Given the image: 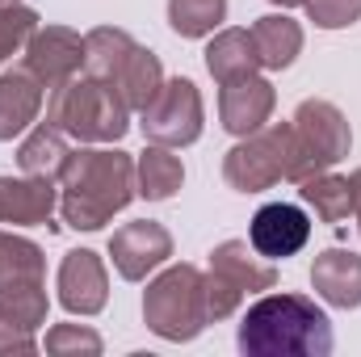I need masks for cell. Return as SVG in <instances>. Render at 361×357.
<instances>
[{"instance_id":"20","label":"cell","mask_w":361,"mask_h":357,"mask_svg":"<svg viewBox=\"0 0 361 357\" xmlns=\"http://www.w3.org/2000/svg\"><path fill=\"white\" fill-rule=\"evenodd\" d=\"M261 68V55H257V42H252V30H214V38L206 42V72L227 85V80H240V76H252Z\"/></svg>"},{"instance_id":"15","label":"cell","mask_w":361,"mask_h":357,"mask_svg":"<svg viewBox=\"0 0 361 357\" xmlns=\"http://www.w3.org/2000/svg\"><path fill=\"white\" fill-rule=\"evenodd\" d=\"M47 311H51L47 290L0 294V357L34 353L38 349V328L47 324Z\"/></svg>"},{"instance_id":"27","label":"cell","mask_w":361,"mask_h":357,"mask_svg":"<svg viewBox=\"0 0 361 357\" xmlns=\"http://www.w3.org/2000/svg\"><path fill=\"white\" fill-rule=\"evenodd\" d=\"M34 30H38V13H34L30 4L4 8V13H0V63L13 59L17 51H25V42L34 38Z\"/></svg>"},{"instance_id":"9","label":"cell","mask_w":361,"mask_h":357,"mask_svg":"<svg viewBox=\"0 0 361 357\" xmlns=\"http://www.w3.org/2000/svg\"><path fill=\"white\" fill-rule=\"evenodd\" d=\"M109 257H114V269L122 282H147V273H156L173 257V231L156 219L122 223L109 236Z\"/></svg>"},{"instance_id":"1","label":"cell","mask_w":361,"mask_h":357,"mask_svg":"<svg viewBox=\"0 0 361 357\" xmlns=\"http://www.w3.org/2000/svg\"><path fill=\"white\" fill-rule=\"evenodd\" d=\"M235 345L244 357H328L336 337L328 311L315 298L273 290L244 311Z\"/></svg>"},{"instance_id":"29","label":"cell","mask_w":361,"mask_h":357,"mask_svg":"<svg viewBox=\"0 0 361 357\" xmlns=\"http://www.w3.org/2000/svg\"><path fill=\"white\" fill-rule=\"evenodd\" d=\"M307 17L319 30H349L361 21V0H307Z\"/></svg>"},{"instance_id":"8","label":"cell","mask_w":361,"mask_h":357,"mask_svg":"<svg viewBox=\"0 0 361 357\" xmlns=\"http://www.w3.org/2000/svg\"><path fill=\"white\" fill-rule=\"evenodd\" d=\"M202 122H206L202 92H197V85L189 76L164 80V89L156 92V101L139 114L143 139L147 143H160V147H173V152L202 139Z\"/></svg>"},{"instance_id":"21","label":"cell","mask_w":361,"mask_h":357,"mask_svg":"<svg viewBox=\"0 0 361 357\" xmlns=\"http://www.w3.org/2000/svg\"><path fill=\"white\" fill-rule=\"evenodd\" d=\"M252 42H257L261 68L281 72L302 55V25L286 13H265V17L252 21Z\"/></svg>"},{"instance_id":"24","label":"cell","mask_w":361,"mask_h":357,"mask_svg":"<svg viewBox=\"0 0 361 357\" xmlns=\"http://www.w3.org/2000/svg\"><path fill=\"white\" fill-rule=\"evenodd\" d=\"M298 198L324 219V223H345L353 214V185L349 177L324 169V173H311L307 181H298Z\"/></svg>"},{"instance_id":"31","label":"cell","mask_w":361,"mask_h":357,"mask_svg":"<svg viewBox=\"0 0 361 357\" xmlns=\"http://www.w3.org/2000/svg\"><path fill=\"white\" fill-rule=\"evenodd\" d=\"M269 4H277V8H298V4H307V0H269Z\"/></svg>"},{"instance_id":"5","label":"cell","mask_w":361,"mask_h":357,"mask_svg":"<svg viewBox=\"0 0 361 357\" xmlns=\"http://www.w3.org/2000/svg\"><path fill=\"white\" fill-rule=\"evenodd\" d=\"M223 181L235 193H265L277 181H298V143L290 122L261 126L257 135H244L223 156Z\"/></svg>"},{"instance_id":"2","label":"cell","mask_w":361,"mask_h":357,"mask_svg":"<svg viewBox=\"0 0 361 357\" xmlns=\"http://www.w3.org/2000/svg\"><path fill=\"white\" fill-rule=\"evenodd\" d=\"M135 198V156L118 147H80L59 173V214L76 231H101Z\"/></svg>"},{"instance_id":"30","label":"cell","mask_w":361,"mask_h":357,"mask_svg":"<svg viewBox=\"0 0 361 357\" xmlns=\"http://www.w3.org/2000/svg\"><path fill=\"white\" fill-rule=\"evenodd\" d=\"M349 185H353V214H357V231H361V169L349 173Z\"/></svg>"},{"instance_id":"28","label":"cell","mask_w":361,"mask_h":357,"mask_svg":"<svg viewBox=\"0 0 361 357\" xmlns=\"http://www.w3.org/2000/svg\"><path fill=\"white\" fill-rule=\"evenodd\" d=\"M105 349V341L85 328V324H55V328H47V353L55 357H68V353H101Z\"/></svg>"},{"instance_id":"4","label":"cell","mask_w":361,"mask_h":357,"mask_svg":"<svg viewBox=\"0 0 361 357\" xmlns=\"http://www.w3.org/2000/svg\"><path fill=\"white\" fill-rule=\"evenodd\" d=\"M143 324L160 337V341H197L210 324V307H206V273L189 261L169 265L156 273L143 290Z\"/></svg>"},{"instance_id":"13","label":"cell","mask_w":361,"mask_h":357,"mask_svg":"<svg viewBox=\"0 0 361 357\" xmlns=\"http://www.w3.org/2000/svg\"><path fill=\"white\" fill-rule=\"evenodd\" d=\"M55 286H59L63 311H72V315H101L109 303V273L92 248H72L59 265Z\"/></svg>"},{"instance_id":"12","label":"cell","mask_w":361,"mask_h":357,"mask_svg":"<svg viewBox=\"0 0 361 357\" xmlns=\"http://www.w3.org/2000/svg\"><path fill=\"white\" fill-rule=\"evenodd\" d=\"M273 105H277V89H273L265 76H257V72L219 85V122L235 139L257 135L261 126H269Z\"/></svg>"},{"instance_id":"22","label":"cell","mask_w":361,"mask_h":357,"mask_svg":"<svg viewBox=\"0 0 361 357\" xmlns=\"http://www.w3.org/2000/svg\"><path fill=\"white\" fill-rule=\"evenodd\" d=\"M68 156H72L68 135H63L59 126H51V122L30 126V135H25V139H21V147H17V164H21V173H25V177L59 181L63 164H68Z\"/></svg>"},{"instance_id":"25","label":"cell","mask_w":361,"mask_h":357,"mask_svg":"<svg viewBox=\"0 0 361 357\" xmlns=\"http://www.w3.org/2000/svg\"><path fill=\"white\" fill-rule=\"evenodd\" d=\"M130 47H135V38L126 30H118V25H97V30H89L85 34V72L109 85L114 68L130 55Z\"/></svg>"},{"instance_id":"7","label":"cell","mask_w":361,"mask_h":357,"mask_svg":"<svg viewBox=\"0 0 361 357\" xmlns=\"http://www.w3.org/2000/svg\"><path fill=\"white\" fill-rule=\"evenodd\" d=\"M290 126H294V143H298V181L341 164L349 156V147H353L349 118L324 97H307L294 109Z\"/></svg>"},{"instance_id":"6","label":"cell","mask_w":361,"mask_h":357,"mask_svg":"<svg viewBox=\"0 0 361 357\" xmlns=\"http://www.w3.org/2000/svg\"><path fill=\"white\" fill-rule=\"evenodd\" d=\"M277 286V265L265 261L248 240H223L210 253L206 269V307H210V324L231 320L252 294H265Z\"/></svg>"},{"instance_id":"3","label":"cell","mask_w":361,"mask_h":357,"mask_svg":"<svg viewBox=\"0 0 361 357\" xmlns=\"http://www.w3.org/2000/svg\"><path fill=\"white\" fill-rule=\"evenodd\" d=\"M47 122L76 143H118L130 131V109L114 92V85L80 72L55 92H47Z\"/></svg>"},{"instance_id":"11","label":"cell","mask_w":361,"mask_h":357,"mask_svg":"<svg viewBox=\"0 0 361 357\" xmlns=\"http://www.w3.org/2000/svg\"><path fill=\"white\" fill-rule=\"evenodd\" d=\"M307 240H311V219L294 202H265L248 223V244L265 261H286V257L302 253Z\"/></svg>"},{"instance_id":"10","label":"cell","mask_w":361,"mask_h":357,"mask_svg":"<svg viewBox=\"0 0 361 357\" xmlns=\"http://www.w3.org/2000/svg\"><path fill=\"white\" fill-rule=\"evenodd\" d=\"M25 68L42 80V89L55 92L85 72V38L68 25H38L25 42Z\"/></svg>"},{"instance_id":"14","label":"cell","mask_w":361,"mask_h":357,"mask_svg":"<svg viewBox=\"0 0 361 357\" xmlns=\"http://www.w3.org/2000/svg\"><path fill=\"white\" fill-rule=\"evenodd\" d=\"M59 206V189L51 177H0V223L42 227Z\"/></svg>"},{"instance_id":"23","label":"cell","mask_w":361,"mask_h":357,"mask_svg":"<svg viewBox=\"0 0 361 357\" xmlns=\"http://www.w3.org/2000/svg\"><path fill=\"white\" fill-rule=\"evenodd\" d=\"M185 185V164L173 147H160V143H147V152L135 160V189L139 198L147 202H169Z\"/></svg>"},{"instance_id":"16","label":"cell","mask_w":361,"mask_h":357,"mask_svg":"<svg viewBox=\"0 0 361 357\" xmlns=\"http://www.w3.org/2000/svg\"><path fill=\"white\" fill-rule=\"evenodd\" d=\"M42 97H47V89L30 68L0 72V143H13L17 135H25L38 122Z\"/></svg>"},{"instance_id":"19","label":"cell","mask_w":361,"mask_h":357,"mask_svg":"<svg viewBox=\"0 0 361 357\" xmlns=\"http://www.w3.org/2000/svg\"><path fill=\"white\" fill-rule=\"evenodd\" d=\"M47 286V257L34 240L0 231V294H25Z\"/></svg>"},{"instance_id":"32","label":"cell","mask_w":361,"mask_h":357,"mask_svg":"<svg viewBox=\"0 0 361 357\" xmlns=\"http://www.w3.org/2000/svg\"><path fill=\"white\" fill-rule=\"evenodd\" d=\"M13 4H21V0H0V13H4V8H13Z\"/></svg>"},{"instance_id":"18","label":"cell","mask_w":361,"mask_h":357,"mask_svg":"<svg viewBox=\"0 0 361 357\" xmlns=\"http://www.w3.org/2000/svg\"><path fill=\"white\" fill-rule=\"evenodd\" d=\"M109 85L114 92L126 101V109L130 114H143L152 101H156V92L164 89V63H160V55L156 51H147V47H130V55L114 68V76H109Z\"/></svg>"},{"instance_id":"26","label":"cell","mask_w":361,"mask_h":357,"mask_svg":"<svg viewBox=\"0 0 361 357\" xmlns=\"http://www.w3.org/2000/svg\"><path fill=\"white\" fill-rule=\"evenodd\" d=\"M227 0H169V25L180 38H206L223 30Z\"/></svg>"},{"instance_id":"17","label":"cell","mask_w":361,"mask_h":357,"mask_svg":"<svg viewBox=\"0 0 361 357\" xmlns=\"http://www.w3.org/2000/svg\"><path fill=\"white\" fill-rule=\"evenodd\" d=\"M311 286L315 294L336 307V311H357L361 307V257L349 248H328L311 265Z\"/></svg>"}]
</instances>
